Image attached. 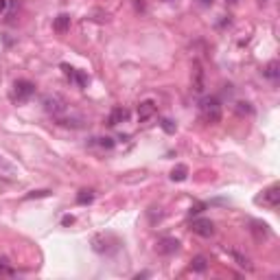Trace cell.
<instances>
[{
	"label": "cell",
	"mask_w": 280,
	"mask_h": 280,
	"mask_svg": "<svg viewBox=\"0 0 280 280\" xmlns=\"http://www.w3.org/2000/svg\"><path fill=\"white\" fill-rule=\"evenodd\" d=\"M42 105H44V112L51 114V116H55V118L68 112V101H66L62 94H57V92H48V94H44Z\"/></svg>",
	"instance_id": "7a4b0ae2"
},
{
	"label": "cell",
	"mask_w": 280,
	"mask_h": 280,
	"mask_svg": "<svg viewBox=\"0 0 280 280\" xmlns=\"http://www.w3.org/2000/svg\"><path fill=\"white\" fill-rule=\"evenodd\" d=\"M195 92H204V70L199 64H195V81H193Z\"/></svg>",
	"instance_id": "2e32d148"
},
{
	"label": "cell",
	"mask_w": 280,
	"mask_h": 280,
	"mask_svg": "<svg viewBox=\"0 0 280 280\" xmlns=\"http://www.w3.org/2000/svg\"><path fill=\"white\" fill-rule=\"evenodd\" d=\"M75 221V217L73 215H66L64 219H62V223H64V226H68V223H73Z\"/></svg>",
	"instance_id": "cb8c5ba5"
},
{
	"label": "cell",
	"mask_w": 280,
	"mask_h": 280,
	"mask_svg": "<svg viewBox=\"0 0 280 280\" xmlns=\"http://www.w3.org/2000/svg\"><path fill=\"white\" fill-rule=\"evenodd\" d=\"M153 114H156V103L153 101H142L138 105V120L140 123H147Z\"/></svg>",
	"instance_id": "30bf717a"
},
{
	"label": "cell",
	"mask_w": 280,
	"mask_h": 280,
	"mask_svg": "<svg viewBox=\"0 0 280 280\" xmlns=\"http://www.w3.org/2000/svg\"><path fill=\"white\" fill-rule=\"evenodd\" d=\"M160 127H162L164 131H167V134H175V129H178V127H175V123H173L171 118H162Z\"/></svg>",
	"instance_id": "d6986e66"
},
{
	"label": "cell",
	"mask_w": 280,
	"mask_h": 280,
	"mask_svg": "<svg viewBox=\"0 0 280 280\" xmlns=\"http://www.w3.org/2000/svg\"><path fill=\"white\" fill-rule=\"evenodd\" d=\"M57 123L64 125V127H75V129H79V127H84L86 118L81 116V114H70V116H68V112H66V114H62V116H57Z\"/></svg>",
	"instance_id": "52a82bcc"
},
{
	"label": "cell",
	"mask_w": 280,
	"mask_h": 280,
	"mask_svg": "<svg viewBox=\"0 0 280 280\" xmlns=\"http://www.w3.org/2000/svg\"><path fill=\"white\" fill-rule=\"evenodd\" d=\"M156 250H158V254H162V256H171L175 252H180V241L175 237H164L158 241Z\"/></svg>",
	"instance_id": "8992f818"
},
{
	"label": "cell",
	"mask_w": 280,
	"mask_h": 280,
	"mask_svg": "<svg viewBox=\"0 0 280 280\" xmlns=\"http://www.w3.org/2000/svg\"><path fill=\"white\" fill-rule=\"evenodd\" d=\"M127 118H129V109L127 107H114L112 114H109V118H107V125L109 127H116L118 123H125Z\"/></svg>",
	"instance_id": "9c48e42d"
},
{
	"label": "cell",
	"mask_w": 280,
	"mask_h": 280,
	"mask_svg": "<svg viewBox=\"0 0 280 280\" xmlns=\"http://www.w3.org/2000/svg\"><path fill=\"white\" fill-rule=\"evenodd\" d=\"M94 140H96L98 147H103V149H114V145H116V142H114L112 138H107V136L105 138H94Z\"/></svg>",
	"instance_id": "ffe728a7"
},
{
	"label": "cell",
	"mask_w": 280,
	"mask_h": 280,
	"mask_svg": "<svg viewBox=\"0 0 280 280\" xmlns=\"http://www.w3.org/2000/svg\"><path fill=\"white\" fill-rule=\"evenodd\" d=\"M48 195H51V190H33V193H29L24 199H37V197H48Z\"/></svg>",
	"instance_id": "44dd1931"
},
{
	"label": "cell",
	"mask_w": 280,
	"mask_h": 280,
	"mask_svg": "<svg viewBox=\"0 0 280 280\" xmlns=\"http://www.w3.org/2000/svg\"><path fill=\"white\" fill-rule=\"evenodd\" d=\"M230 254H232V259H234V261H237V265H239V267H243V270H248V272L252 270V263L248 261V256H243V254H239V252H234V250H232V252H230Z\"/></svg>",
	"instance_id": "ac0fdd59"
},
{
	"label": "cell",
	"mask_w": 280,
	"mask_h": 280,
	"mask_svg": "<svg viewBox=\"0 0 280 280\" xmlns=\"http://www.w3.org/2000/svg\"><path fill=\"white\" fill-rule=\"evenodd\" d=\"M92 201H94V190L92 188H84L77 193V204L79 206H88V204H92Z\"/></svg>",
	"instance_id": "5bb4252c"
},
{
	"label": "cell",
	"mask_w": 280,
	"mask_h": 280,
	"mask_svg": "<svg viewBox=\"0 0 280 280\" xmlns=\"http://www.w3.org/2000/svg\"><path fill=\"white\" fill-rule=\"evenodd\" d=\"M186 175H188V167H186V164H178V167H173V171H171V180L173 182H184Z\"/></svg>",
	"instance_id": "9a60e30c"
},
{
	"label": "cell",
	"mask_w": 280,
	"mask_h": 280,
	"mask_svg": "<svg viewBox=\"0 0 280 280\" xmlns=\"http://www.w3.org/2000/svg\"><path fill=\"white\" fill-rule=\"evenodd\" d=\"M11 7V0H0V15H4Z\"/></svg>",
	"instance_id": "7402d4cb"
},
{
	"label": "cell",
	"mask_w": 280,
	"mask_h": 280,
	"mask_svg": "<svg viewBox=\"0 0 280 280\" xmlns=\"http://www.w3.org/2000/svg\"><path fill=\"white\" fill-rule=\"evenodd\" d=\"M190 267H193V272H197V274L206 272V270H208V261H206V256H195V259L190 261Z\"/></svg>",
	"instance_id": "e0dca14e"
},
{
	"label": "cell",
	"mask_w": 280,
	"mask_h": 280,
	"mask_svg": "<svg viewBox=\"0 0 280 280\" xmlns=\"http://www.w3.org/2000/svg\"><path fill=\"white\" fill-rule=\"evenodd\" d=\"M199 112L206 123L217 125L221 120V103H219L217 96H204L199 101Z\"/></svg>",
	"instance_id": "6da1fadb"
},
{
	"label": "cell",
	"mask_w": 280,
	"mask_h": 280,
	"mask_svg": "<svg viewBox=\"0 0 280 280\" xmlns=\"http://www.w3.org/2000/svg\"><path fill=\"white\" fill-rule=\"evenodd\" d=\"M230 2H237V0H230Z\"/></svg>",
	"instance_id": "484cf974"
},
{
	"label": "cell",
	"mask_w": 280,
	"mask_h": 280,
	"mask_svg": "<svg viewBox=\"0 0 280 280\" xmlns=\"http://www.w3.org/2000/svg\"><path fill=\"white\" fill-rule=\"evenodd\" d=\"M35 94V84L29 79H18L13 84V92H11V98L13 101H18V103H24V101H29V98Z\"/></svg>",
	"instance_id": "3957f363"
},
{
	"label": "cell",
	"mask_w": 280,
	"mask_h": 280,
	"mask_svg": "<svg viewBox=\"0 0 280 280\" xmlns=\"http://www.w3.org/2000/svg\"><path fill=\"white\" fill-rule=\"evenodd\" d=\"M259 201H263V206H267V208H278L280 206V186L278 184H272L270 188H265L263 190V197Z\"/></svg>",
	"instance_id": "5b68a950"
},
{
	"label": "cell",
	"mask_w": 280,
	"mask_h": 280,
	"mask_svg": "<svg viewBox=\"0 0 280 280\" xmlns=\"http://www.w3.org/2000/svg\"><path fill=\"white\" fill-rule=\"evenodd\" d=\"M252 234H254L256 241H263L270 237V226L263 221H252Z\"/></svg>",
	"instance_id": "8fae6325"
},
{
	"label": "cell",
	"mask_w": 280,
	"mask_h": 280,
	"mask_svg": "<svg viewBox=\"0 0 280 280\" xmlns=\"http://www.w3.org/2000/svg\"><path fill=\"white\" fill-rule=\"evenodd\" d=\"M62 68H64V73L68 75V79L73 81V84H77L79 88L88 86V75H84L81 70H75V68H70V66H66V64H62Z\"/></svg>",
	"instance_id": "ba28073f"
},
{
	"label": "cell",
	"mask_w": 280,
	"mask_h": 280,
	"mask_svg": "<svg viewBox=\"0 0 280 280\" xmlns=\"http://www.w3.org/2000/svg\"><path fill=\"white\" fill-rule=\"evenodd\" d=\"M201 4H212V0H199Z\"/></svg>",
	"instance_id": "d4e9b609"
},
{
	"label": "cell",
	"mask_w": 280,
	"mask_h": 280,
	"mask_svg": "<svg viewBox=\"0 0 280 280\" xmlns=\"http://www.w3.org/2000/svg\"><path fill=\"white\" fill-rule=\"evenodd\" d=\"M263 75H265L267 79H272V81H278V77H280V64L276 62V59H272V62L265 66Z\"/></svg>",
	"instance_id": "4fadbf2b"
},
{
	"label": "cell",
	"mask_w": 280,
	"mask_h": 280,
	"mask_svg": "<svg viewBox=\"0 0 280 280\" xmlns=\"http://www.w3.org/2000/svg\"><path fill=\"white\" fill-rule=\"evenodd\" d=\"M53 29L57 31V33H66L70 29V15L68 13H62V15H57L53 22Z\"/></svg>",
	"instance_id": "7c38bea8"
},
{
	"label": "cell",
	"mask_w": 280,
	"mask_h": 280,
	"mask_svg": "<svg viewBox=\"0 0 280 280\" xmlns=\"http://www.w3.org/2000/svg\"><path fill=\"white\" fill-rule=\"evenodd\" d=\"M190 230L197 234V237H204V239H210L212 234H215V223L210 221V219L201 217V219H193V223H190Z\"/></svg>",
	"instance_id": "277c9868"
},
{
	"label": "cell",
	"mask_w": 280,
	"mask_h": 280,
	"mask_svg": "<svg viewBox=\"0 0 280 280\" xmlns=\"http://www.w3.org/2000/svg\"><path fill=\"white\" fill-rule=\"evenodd\" d=\"M204 210V204H197L195 208H190V215H197V212H201Z\"/></svg>",
	"instance_id": "603a6c76"
}]
</instances>
